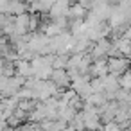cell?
<instances>
[{"instance_id":"8992f818","label":"cell","mask_w":131,"mask_h":131,"mask_svg":"<svg viewBox=\"0 0 131 131\" xmlns=\"http://www.w3.org/2000/svg\"><path fill=\"white\" fill-rule=\"evenodd\" d=\"M118 88L131 90V68H127L126 72H122L118 75Z\"/></svg>"},{"instance_id":"7a4b0ae2","label":"cell","mask_w":131,"mask_h":131,"mask_svg":"<svg viewBox=\"0 0 131 131\" xmlns=\"http://www.w3.org/2000/svg\"><path fill=\"white\" fill-rule=\"evenodd\" d=\"M50 81L59 88V90H65L70 86V75L67 72V68H54L52 70V75H50Z\"/></svg>"},{"instance_id":"6da1fadb","label":"cell","mask_w":131,"mask_h":131,"mask_svg":"<svg viewBox=\"0 0 131 131\" xmlns=\"http://www.w3.org/2000/svg\"><path fill=\"white\" fill-rule=\"evenodd\" d=\"M106 63H108V72L113 75H120L122 72L131 68V59L126 56H108Z\"/></svg>"},{"instance_id":"5b68a950","label":"cell","mask_w":131,"mask_h":131,"mask_svg":"<svg viewBox=\"0 0 131 131\" xmlns=\"http://www.w3.org/2000/svg\"><path fill=\"white\" fill-rule=\"evenodd\" d=\"M113 43L117 45V49H118L120 56L131 58V40H126V38H122V36H120V38H117Z\"/></svg>"},{"instance_id":"52a82bcc","label":"cell","mask_w":131,"mask_h":131,"mask_svg":"<svg viewBox=\"0 0 131 131\" xmlns=\"http://www.w3.org/2000/svg\"><path fill=\"white\" fill-rule=\"evenodd\" d=\"M68 63V54H54L52 58V68H67Z\"/></svg>"},{"instance_id":"3957f363","label":"cell","mask_w":131,"mask_h":131,"mask_svg":"<svg viewBox=\"0 0 131 131\" xmlns=\"http://www.w3.org/2000/svg\"><path fill=\"white\" fill-rule=\"evenodd\" d=\"M15 74L16 75H22V77H31L32 75V67H31V61L29 59H15Z\"/></svg>"},{"instance_id":"277c9868","label":"cell","mask_w":131,"mask_h":131,"mask_svg":"<svg viewBox=\"0 0 131 131\" xmlns=\"http://www.w3.org/2000/svg\"><path fill=\"white\" fill-rule=\"evenodd\" d=\"M86 13H88V9H84L79 2H72V4H70V7H68L67 16H68V18H84V16H86Z\"/></svg>"},{"instance_id":"ba28073f","label":"cell","mask_w":131,"mask_h":131,"mask_svg":"<svg viewBox=\"0 0 131 131\" xmlns=\"http://www.w3.org/2000/svg\"><path fill=\"white\" fill-rule=\"evenodd\" d=\"M68 2H70V4H72V2H77V0H68Z\"/></svg>"}]
</instances>
